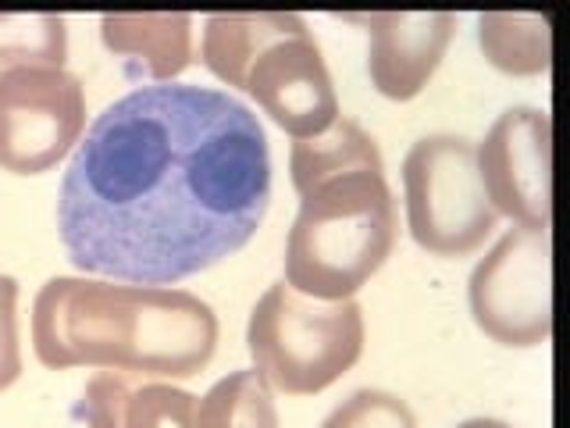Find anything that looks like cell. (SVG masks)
Returning <instances> with one entry per match:
<instances>
[{
	"label": "cell",
	"instance_id": "obj_1",
	"mask_svg": "<svg viewBox=\"0 0 570 428\" xmlns=\"http://www.w3.org/2000/svg\"><path fill=\"white\" fill-rule=\"evenodd\" d=\"M267 204L261 118L225 89L154 82L104 107L79 139L58 232L86 275L171 285L243 250Z\"/></svg>",
	"mask_w": 570,
	"mask_h": 428
},
{
	"label": "cell",
	"instance_id": "obj_8",
	"mask_svg": "<svg viewBox=\"0 0 570 428\" xmlns=\"http://www.w3.org/2000/svg\"><path fill=\"white\" fill-rule=\"evenodd\" d=\"M86 89L68 68H0V168L43 175L79 147Z\"/></svg>",
	"mask_w": 570,
	"mask_h": 428
},
{
	"label": "cell",
	"instance_id": "obj_9",
	"mask_svg": "<svg viewBox=\"0 0 570 428\" xmlns=\"http://www.w3.org/2000/svg\"><path fill=\"white\" fill-rule=\"evenodd\" d=\"M481 186L495 214L549 228L552 218V118L539 107H510L474 147Z\"/></svg>",
	"mask_w": 570,
	"mask_h": 428
},
{
	"label": "cell",
	"instance_id": "obj_5",
	"mask_svg": "<svg viewBox=\"0 0 570 428\" xmlns=\"http://www.w3.org/2000/svg\"><path fill=\"white\" fill-rule=\"evenodd\" d=\"M364 311L356 300H314L275 282L246 321L254 371L285 397H314L361 361Z\"/></svg>",
	"mask_w": 570,
	"mask_h": 428
},
{
	"label": "cell",
	"instance_id": "obj_6",
	"mask_svg": "<svg viewBox=\"0 0 570 428\" xmlns=\"http://www.w3.org/2000/svg\"><path fill=\"white\" fill-rule=\"evenodd\" d=\"M406 228L432 257H471L499 222L481 186L474 143L435 133L417 139L403 157Z\"/></svg>",
	"mask_w": 570,
	"mask_h": 428
},
{
	"label": "cell",
	"instance_id": "obj_2",
	"mask_svg": "<svg viewBox=\"0 0 570 428\" xmlns=\"http://www.w3.org/2000/svg\"><path fill=\"white\" fill-rule=\"evenodd\" d=\"M32 350L53 371L193 379L218 350V314L207 300L171 285L58 275L36 293Z\"/></svg>",
	"mask_w": 570,
	"mask_h": 428
},
{
	"label": "cell",
	"instance_id": "obj_18",
	"mask_svg": "<svg viewBox=\"0 0 570 428\" xmlns=\"http://www.w3.org/2000/svg\"><path fill=\"white\" fill-rule=\"evenodd\" d=\"M22 374V343H18V282L0 275V392Z\"/></svg>",
	"mask_w": 570,
	"mask_h": 428
},
{
	"label": "cell",
	"instance_id": "obj_4",
	"mask_svg": "<svg viewBox=\"0 0 570 428\" xmlns=\"http://www.w3.org/2000/svg\"><path fill=\"white\" fill-rule=\"evenodd\" d=\"M400 236L385 172H350L299 196L285 236V285L314 300H353Z\"/></svg>",
	"mask_w": 570,
	"mask_h": 428
},
{
	"label": "cell",
	"instance_id": "obj_16",
	"mask_svg": "<svg viewBox=\"0 0 570 428\" xmlns=\"http://www.w3.org/2000/svg\"><path fill=\"white\" fill-rule=\"evenodd\" d=\"M68 32L58 14H0V65L65 68Z\"/></svg>",
	"mask_w": 570,
	"mask_h": 428
},
{
	"label": "cell",
	"instance_id": "obj_17",
	"mask_svg": "<svg viewBox=\"0 0 570 428\" xmlns=\"http://www.w3.org/2000/svg\"><path fill=\"white\" fill-rule=\"evenodd\" d=\"M321 428H417V415L396 392L356 389L321 421Z\"/></svg>",
	"mask_w": 570,
	"mask_h": 428
},
{
	"label": "cell",
	"instance_id": "obj_11",
	"mask_svg": "<svg viewBox=\"0 0 570 428\" xmlns=\"http://www.w3.org/2000/svg\"><path fill=\"white\" fill-rule=\"evenodd\" d=\"M196 397L171 382L129 386L118 371H97L86 382L76 415L89 428H193Z\"/></svg>",
	"mask_w": 570,
	"mask_h": 428
},
{
	"label": "cell",
	"instance_id": "obj_12",
	"mask_svg": "<svg viewBox=\"0 0 570 428\" xmlns=\"http://www.w3.org/2000/svg\"><path fill=\"white\" fill-rule=\"evenodd\" d=\"M100 40L115 58L129 61L154 82H171L193 65V18L189 14H104Z\"/></svg>",
	"mask_w": 570,
	"mask_h": 428
},
{
	"label": "cell",
	"instance_id": "obj_13",
	"mask_svg": "<svg viewBox=\"0 0 570 428\" xmlns=\"http://www.w3.org/2000/svg\"><path fill=\"white\" fill-rule=\"evenodd\" d=\"M350 172H385L379 143H374V136L361 121L338 115L332 129L293 143L289 175L299 196L311 193L321 183H328V178L350 175Z\"/></svg>",
	"mask_w": 570,
	"mask_h": 428
},
{
	"label": "cell",
	"instance_id": "obj_15",
	"mask_svg": "<svg viewBox=\"0 0 570 428\" xmlns=\"http://www.w3.org/2000/svg\"><path fill=\"white\" fill-rule=\"evenodd\" d=\"M193 428H282L275 392L254 368L232 371L196 397Z\"/></svg>",
	"mask_w": 570,
	"mask_h": 428
},
{
	"label": "cell",
	"instance_id": "obj_19",
	"mask_svg": "<svg viewBox=\"0 0 570 428\" xmlns=\"http://www.w3.org/2000/svg\"><path fill=\"white\" fill-rule=\"evenodd\" d=\"M456 428H513V425L499 421V418H468V421H460Z\"/></svg>",
	"mask_w": 570,
	"mask_h": 428
},
{
	"label": "cell",
	"instance_id": "obj_3",
	"mask_svg": "<svg viewBox=\"0 0 570 428\" xmlns=\"http://www.w3.org/2000/svg\"><path fill=\"white\" fill-rule=\"evenodd\" d=\"M200 61L225 86L254 97L261 111L293 139H311L338 121L332 71L299 14H210L200 36Z\"/></svg>",
	"mask_w": 570,
	"mask_h": 428
},
{
	"label": "cell",
	"instance_id": "obj_14",
	"mask_svg": "<svg viewBox=\"0 0 570 428\" xmlns=\"http://www.w3.org/2000/svg\"><path fill=\"white\" fill-rule=\"evenodd\" d=\"M549 14L489 11L478 18V43L492 68L507 76H542L552 61Z\"/></svg>",
	"mask_w": 570,
	"mask_h": 428
},
{
	"label": "cell",
	"instance_id": "obj_10",
	"mask_svg": "<svg viewBox=\"0 0 570 428\" xmlns=\"http://www.w3.org/2000/svg\"><path fill=\"white\" fill-rule=\"evenodd\" d=\"M371 36L367 76L385 100H414L439 71L456 14L450 11H374L353 18Z\"/></svg>",
	"mask_w": 570,
	"mask_h": 428
},
{
	"label": "cell",
	"instance_id": "obj_7",
	"mask_svg": "<svg viewBox=\"0 0 570 428\" xmlns=\"http://www.w3.org/2000/svg\"><path fill=\"white\" fill-rule=\"evenodd\" d=\"M474 325L499 347H542L552 335L549 228L517 225L474 264L468 282Z\"/></svg>",
	"mask_w": 570,
	"mask_h": 428
}]
</instances>
